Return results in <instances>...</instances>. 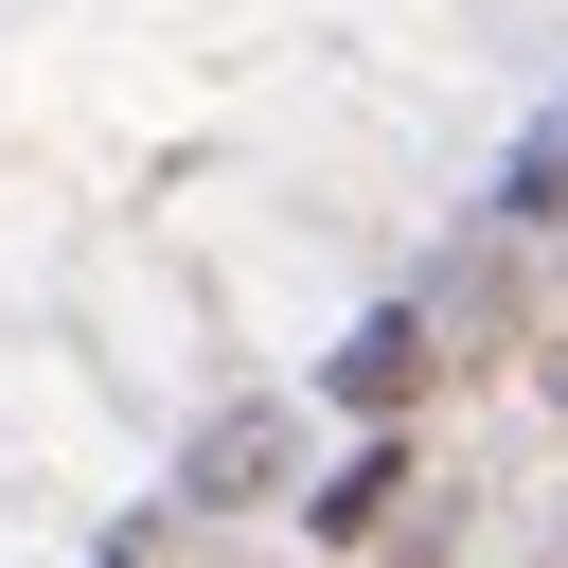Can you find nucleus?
Segmentation results:
<instances>
[{
    "mask_svg": "<svg viewBox=\"0 0 568 568\" xmlns=\"http://www.w3.org/2000/svg\"><path fill=\"white\" fill-rule=\"evenodd\" d=\"M390 497H408V479H390V444H373V462H355V479H337V497H320V532H337V550H355V532H373V515H390Z\"/></svg>",
    "mask_w": 568,
    "mask_h": 568,
    "instance_id": "f03ea898",
    "label": "nucleus"
},
{
    "mask_svg": "<svg viewBox=\"0 0 568 568\" xmlns=\"http://www.w3.org/2000/svg\"><path fill=\"white\" fill-rule=\"evenodd\" d=\"M408 373H426V337H408V320H373V337L337 355V390H355V408H408Z\"/></svg>",
    "mask_w": 568,
    "mask_h": 568,
    "instance_id": "f257e3e1",
    "label": "nucleus"
}]
</instances>
